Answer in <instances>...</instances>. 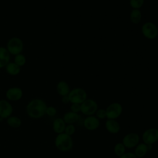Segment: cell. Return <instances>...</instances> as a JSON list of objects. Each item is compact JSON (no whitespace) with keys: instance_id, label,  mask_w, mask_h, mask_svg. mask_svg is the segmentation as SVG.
I'll use <instances>...</instances> for the list:
<instances>
[{"instance_id":"6da1fadb","label":"cell","mask_w":158,"mask_h":158,"mask_svg":"<svg viewBox=\"0 0 158 158\" xmlns=\"http://www.w3.org/2000/svg\"><path fill=\"white\" fill-rule=\"evenodd\" d=\"M47 105L44 101L40 98L31 100L26 107L27 115L31 118H40L46 114Z\"/></svg>"},{"instance_id":"7a4b0ae2","label":"cell","mask_w":158,"mask_h":158,"mask_svg":"<svg viewBox=\"0 0 158 158\" xmlns=\"http://www.w3.org/2000/svg\"><path fill=\"white\" fill-rule=\"evenodd\" d=\"M54 145L60 151L67 152L73 147V141L71 137L66 133L57 134L54 139Z\"/></svg>"},{"instance_id":"3957f363","label":"cell","mask_w":158,"mask_h":158,"mask_svg":"<svg viewBox=\"0 0 158 158\" xmlns=\"http://www.w3.org/2000/svg\"><path fill=\"white\" fill-rule=\"evenodd\" d=\"M6 49L10 54L15 56L21 54L23 49V41L18 37H12L9 40Z\"/></svg>"},{"instance_id":"277c9868","label":"cell","mask_w":158,"mask_h":158,"mask_svg":"<svg viewBox=\"0 0 158 158\" xmlns=\"http://www.w3.org/2000/svg\"><path fill=\"white\" fill-rule=\"evenodd\" d=\"M98 109L97 102L91 99H86L80 104V112L86 116L94 115Z\"/></svg>"},{"instance_id":"5b68a950","label":"cell","mask_w":158,"mask_h":158,"mask_svg":"<svg viewBox=\"0 0 158 158\" xmlns=\"http://www.w3.org/2000/svg\"><path fill=\"white\" fill-rule=\"evenodd\" d=\"M68 96L71 103L81 104L87 99V93L82 88H75L70 91Z\"/></svg>"},{"instance_id":"8992f818","label":"cell","mask_w":158,"mask_h":158,"mask_svg":"<svg viewBox=\"0 0 158 158\" xmlns=\"http://www.w3.org/2000/svg\"><path fill=\"white\" fill-rule=\"evenodd\" d=\"M141 138L143 143L147 145H153L158 141V128H149L144 131Z\"/></svg>"},{"instance_id":"52a82bcc","label":"cell","mask_w":158,"mask_h":158,"mask_svg":"<svg viewBox=\"0 0 158 158\" xmlns=\"http://www.w3.org/2000/svg\"><path fill=\"white\" fill-rule=\"evenodd\" d=\"M106 118L107 119L118 118L122 114V106L118 102H113L110 104L106 109Z\"/></svg>"},{"instance_id":"ba28073f","label":"cell","mask_w":158,"mask_h":158,"mask_svg":"<svg viewBox=\"0 0 158 158\" xmlns=\"http://www.w3.org/2000/svg\"><path fill=\"white\" fill-rule=\"evenodd\" d=\"M140 141L139 135L134 132L126 134L122 138V143L123 144L126 149L135 148Z\"/></svg>"},{"instance_id":"9c48e42d","label":"cell","mask_w":158,"mask_h":158,"mask_svg":"<svg viewBox=\"0 0 158 158\" xmlns=\"http://www.w3.org/2000/svg\"><path fill=\"white\" fill-rule=\"evenodd\" d=\"M83 127L89 131L96 130L100 125V120L95 115L86 116L83 122Z\"/></svg>"},{"instance_id":"30bf717a","label":"cell","mask_w":158,"mask_h":158,"mask_svg":"<svg viewBox=\"0 0 158 158\" xmlns=\"http://www.w3.org/2000/svg\"><path fill=\"white\" fill-rule=\"evenodd\" d=\"M142 32L144 36L148 39L155 38L158 34L157 27L152 22H147L142 27Z\"/></svg>"},{"instance_id":"8fae6325","label":"cell","mask_w":158,"mask_h":158,"mask_svg":"<svg viewBox=\"0 0 158 158\" xmlns=\"http://www.w3.org/2000/svg\"><path fill=\"white\" fill-rule=\"evenodd\" d=\"M13 112V107L10 102L5 99L0 100V118L2 119L7 118L11 115Z\"/></svg>"},{"instance_id":"7c38bea8","label":"cell","mask_w":158,"mask_h":158,"mask_svg":"<svg viewBox=\"0 0 158 158\" xmlns=\"http://www.w3.org/2000/svg\"><path fill=\"white\" fill-rule=\"evenodd\" d=\"M23 96V91L19 87H12L9 88L6 92L7 99L11 101H17L20 100Z\"/></svg>"},{"instance_id":"4fadbf2b","label":"cell","mask_w":158,"mask_h":158,"mask_svg":"<svg viewBox=\"0 0 158 158\" xmlns=\"http://www.w3.org/2000/svg\"><path fill=\"white\" fill-rule=\"evenodd\" d=\"M106 130L110 134L115 135L120 131V125L117 120L107 119L104 123Z\"/></svg>"},{"instance_id":"5bb4252c","label":"cell","mask_w":158,"mask_h":158,"mask_svg":"<svg viewBox=\"0 0 158 158\" xmlns=\"http://www.w3.org/2000/svg\"><path fill=\"white\" fill-rule=\"evenodd\" d=\"M152 145H147L144 143H139L135 148L134 154L137 158H143L148 153V152L152 149Z\"/></svg>"},{"instance_id":"9a60e30c","label":"cell","mask_w":158,"mask_h":158,"mask_svg":"<svg viewBox=\"0 0 158 158\" xmlns=\"http://www.w3.org/2000/svg\"><path fill=\"white\" fill-rule=\"evenodd\" d=\"M66 125L62 118H57L52 122V130L57 134L64 133Z\"/></svg>"},{"instance_id":"2e32d148","label":"cell","mask_w":158,"mask_h":158,"mask_svg":"<svg viewBox=\"0 0 158 158\" xmlns=\"http://www.w3.org/2000/svg\"><path fill=\"white\" fill-rule=\"evenodd\" d=\"M10 53L7 49L3 46H0V69L6 67L10 62Z\"/></svg>"},{"instance_id":"e0dca14e","label":"cell","mask_w":158,"mask_h":158,"mask_svg":"<svg viewBox=\"0 0 158 158\" xmlns=\"http://www.w3.org/2000/svg\"><path fill=\"white\" fill-rule=\"evenodd\" d=\"M79 118L80 115L78 113L73 112L72 111L65 113L62 117L66 124H73L79 120Z\"/></svg>"},{"instance_id":"ac0fdd59","label":"cell","mask_w":158,"mask_h":158,"mask_svg":"<svg viewBox=\"0 0 158 158\" xmlns=\"http://www.w3.org/2000/svg\"><path fill=\"white\" fill-rule=\"evenodd\" d=\"M57 91L58 94L62 96H67L70 92V88L68 84L64 81H59L56 86Z\"/></svg>"},{"instance_id":"d6986e66","label":"cell","mask_w":158,"mask_h":158,"mask_svg":"<svg viewBox=\"0 0 158 158\" xmlns=\"http://www.w3.org/2000/svg\"><path fill=\"white\" fill-rule=\"evenodd\" d=\"M5 67L7 73L10 75H17L20 72V67L14 62H9Z\"/></svg>"},{"instance_id":"ffe728a7","label":"cell","mask_w":158,"mask_h":158,"mask_svg":"<svg viewBox=\"0 0 158 158\" xmlns=\"http://www.w3.org/2000/svg\"><path fill=\"white\" fill-rule=\"evenodd\" d=\"M7 123L12 128H19L22 125L21 119L16 116H10L7 118Z\"/></svg>"},{"instance_id":"44dd1931","label":"cell","mask_w":158,"mask_h":158,"mask_svg":"<svg viewBox=\"0 0 158 158\" xmlns=\"http://www.w3.org/2000/svg\"><path fill=\"white\" fill-rule=\"evenodd\" d=\"M126 152V148L122 142L117 143L114 147V152L117 157H120Z\"/></svg>"},{"instance_id":"7402d4cb","label":"cell","mask_w":158,"mask_h":158,"mask_svg":"<svg viewBox=\"0 0 158 158\" xmlns=\"http://www.w3.org/2000/svg\"><path fill=\"white\" fill-rule=\"evenodd\" d=\"M141 19V14L138 9H134L130 14V19L133 23H138Z\"/></svg>"},{"instance_id":"603a6c76","label":"cell","mask_w":158,"mask_h":158,"mask_svg":"<svg viewBox=\"0 0 158 158\" xmlns=\"http://www.w3.org/2000/svg\"><path fill=\"white\" fill-rule=\"evenodd\" d=\"M14 63H15L19 67H22L25 65L26 62V58L25 56L22 54H19L15 55L14 57Z\"/></svg>"},{"instance_id":"cb8c5ba5","label":"cell","mask_w":158,"mask_h":158,"mask_svg":"<svg viewBox=\"0 0 158 158\" xmlns=\"http://www.w3.org/2000/svg\"><path fill=\"white\" fill-rule=\"evenodd\" d=\"M76 131V127L73 124H67L64 133L69 136H72Z\"/></svg>"},{"instance_id":"d4e9b609","label":"cell","mask_w":158,"mask_h":158,"mask_svg":"<svg viewBox=\"0 0 158 158\" xmlns=\"http://www.w3.org/2000/svg\"><path fill=\"white\" fill-rule=\"evenodd\" d=\"M95 116L99 120L106 118V111L104 109H98L95 113Z\"/></svg>"},{"instance_id":"484cf974","label":"cell","mask_w":158,"mask_h":158,"mask_svg":"<svg viewBox=\"0 0 158 158\" xmlns=\"http://www.w3.org/2000/svg\"><path fill=\"white\" fill-rule=\"evenodd\" d=\"M143 3L144 0H130L131 6L135 9L140 8L143 6Z\"/></svg>"},{"instance_id":"4316f807","label":"cell","mask_w":158,"mask_h":158,"mask_svg":"<svg viewBox=\"0 0 158 158\" xmlns=\"http://www.w3.org/2000/svg\"><path fill=\"white\" fill-rule=\"evenodd\" d=\"M57 114V109L53 106L47 107L46 110V114L49 117L55 116Z\"/></svg>"},{"instance_id":"83f0119b","label":"cell","mask_w":158,"mask_h":158,"mask_svg":"<svg viewBox=\"0 0 158 158\" xmlns=\"http://www.w3.org/2000/svg\"><path fill=\"white\" fill-rule=\"evenodd\" d=\"M70 111L75 113H78L80 112V104H72L70 106Z\"/></svg>"},{"instance_id":"f1b7e54d","label":"cell","mask_w":158,"mask_h":158,"mask_svg":"<svg viewBox=\"0 0 158 158\" xmlns=\"http://www.w3.org/2000/svg\"><path fill=\"white\" fill-rule=\"evenodd\" d=\"M118 158H137V157L134 154V152H125L123 155L120 156Z\"/></svg>"},{"instance_id":"f546056e","label":"cell","mask_w":158,"mask_h":158,"mask_svg":"<svg viewBox=\"0 0 158 158\" xmlns=\"http://www.w3.org/2000/svg\"><path fill=\"white\" fill-rule=\"evenodd\" d=\"M62 103L64 104H67L70 102L68 95H67V96H62Z\"/></svg>"}]
</instances>
